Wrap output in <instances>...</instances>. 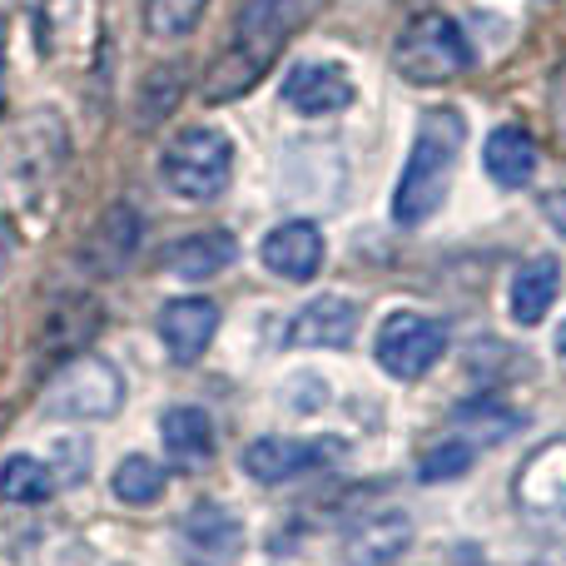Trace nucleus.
<instances>
[{"mask_svg": "<svg viewBox=\"0 0 566 566\" xmlns=\"http://www.w3.org/2000/svg\"><path fill=\"white\" fill-rule=\"evenodd\" d=\"M323 6L328 0H244L234 20V35H229V45L219 50V60L205 75L209 105H229V99L249 95L274 70L283 45L323 15Z\"/></svg>", "mask_w": 566, "mask_h": 566, "instance_id": "obj_1", "label": "nucleus"}, {"mask_svg": "<svg viewBox=\"0 0 566 566\" xmlns=\"http://www.w3.org/2000/svg\"><path fill=\"white\" fill-rule=\"evenodd\" d=\"M462 139H468V119H462L458 109L442 105L418 119V139H412L402 179H398V189H392V219H398L402 229L428 224L442 209V199H448V189H452V175H458Z\"/></svg>", "mask_w": 566, "mask_h": 566, "instance_id": "obj_2", "label": "nucleus"}, {"mask_svg": "<svg viewBox=\"0 0 566 566\" xmlns=\"http://www.w3.org/2000/svg\"><path fill=\"white\" fill-rule=\"evenodd\" d=\"M472 45L462 35L458 20H448L442 10H422L392 40V70L408 85H452L458 75H468Z\"/></svg>", "mask_w": 566, "mask_h": 566, "instance_id": "obj_3", "label": "nucleus"}, {"mask_svg": "<svg viewBox=\"0 0 566 566\" xmlns=\"http://www.w3.org/2000/svg\"><path fill=\"white\" fill-rule=\"evenodd\" d=\"M159 175L189 205H209L229 189V175H234V145L219 129H185L165 145L159 155Z\"/></svg>", "mask_w": 566, "mask_h": 566, "instance_id": "obj_4", "label": "nucleus"}, {"mask_svg": "<svg viewBox=\"0 0 566 566\" xmlns=\"http://www.w3.org/2000/svg\"><path fill=\"white\" fill-rule=\"evenodd\" d=\"M119 402H125V378H119L115 363L95 358V353L65 363L45 388V412H55V418H75V422L115 418Z\"/></svg>", "mask_w": 566, "mask_h": 566, "instance_id": "obj_5", "label": "nucleus"}, {"mask_svg": "<svg viewBox=\"0 0 566 566\" xmlns=\"http://www.w3.org/2000/svg\"><path fill=\"white\" fill-rule=\"evenodd\" d=\"M448 353V328L428 313H388L378 328V343H373V358L388 378L398 382H418L428 368H438V358Z\"/></svg>", "mask_w": 566, "mask_h": 566, "instance_id": "obj_6", "label": "nucleus"}, {"mask_svg": "<svg viewBox=\"0 0 566 566\" xmlns=\"http://www.w3.org/2000/svg\"><path fill=\"white\" fill-rule=\"evenodd\" d=\"M65 119L50 115V109H30L25 119L10 135V185L25 199H40L50 185H55L60 165H65Z\"/></svg>", "mask_w": 566, "mask_h": 566, "instance_id": "obj_7", "label": "nucleus"}, {"mask_svg": "<svg viewBox=\"0 0 566 566\" xmlns=\"http://www.w3.org/2000/svg\"><path fill=\"white\" fill-rule=\"evenodd\" d=\"M244 552V522L224 502H199L179 522V557L185 566H234Z\"/></svg>", "mask_w": 566, "mask_h": 566, "instance_id": "obj_8", "label": "nucleus"}, {"mask_svg": "<svg viewBox=\"0 0 566 566\" xmlns=\"http://www.w3.org/2000/svg\"><path fill=\"white\" fill-rule=\"evenodd\" d=\"M139 244H145V219H139L135 205H109L105 214L95 219V229L80 244V264L95 279H119L129 264H135Z\"/></svg>", "mask_w": 566, "mask_h": 566, "instance_id": "obj_9", "label": "nucleus"}, {"mask_svg": "<svg viewBox=\"0 0 566 566\" xmlns=\"http://www.w3.org/2000/svg\"><path fill=\"white\" fill-rule=\"evenodd\" d=\"M353 99H358V85H353V75L338 60H298V65L283 75V105H289L293 115H308V119L338 115Z\"/></svg>", "mask_w": 566, "mask_h": 566, "instance_id": "obj_10", "label": "nucleus"}, {"mask_svg": "<svg viewBox=\"0 0 566 566\" xmlns=\"http://www.w3.org/2000/svg\"><path fill=\"white\" fill-rule=\"evenodd\" d=\"M328 452H338V442L328 438H259L244 448V472L264 488H279V482H293L303 472H313L318 462H328Z\"/></svg>", "mask_w": 566, "mask_h": 566, "instance_id": "obj_11", "label": "nucleus"}, {"mask_svg": "<svg viewBox=\"0 0 566 566\" xmlns=\"http://www.w3.org/2000/svg\"><path fill=\"white\" fill-rule=\"evenodd\" d=\"M363 323V308L343 293H323V298L303 303L289 323V343L293 348H348L353 333Z\"/></svg>", "mask_w": 566, "mask_h": 566, "instance_id": "obj_12", "label": "nucleus"}, {"mask_svg": "<svg viewBox=\"0 0 566 566\" xmlns=\"http://www.w3.org/2000/svg\"><path fill=\"white\" fill-rule=\"evenodd\" d=\"M219 333V303L214 298H175L159 308V338L175 363H199Z\"/></svg>", "mask_w": 566, "mask_h": 566, "instance_id": "obj_13", "label": "nucleus"}, {"mask_svg": "<svg viewBox=\"0 0 566 566\" xmlns=\"http://www.w3.org/2000/svg\"><path fill=\"white\" fill-rule=\"evenodd\" d=\"M259 259H264L269 274L289 279V283H308L323 269V234L308 219H289V224L269 229V239L259 244Z\"/></svg>", "mask_w": 566, "mask_h": 566, "instance_id": "obj_14", "label": "nucleus"}, {"mask_svg": "<svg viewBox=\"0 0 566 566\" xmlns=\"http://www.w3.org/2000/svg\"><path fill=\"white\" fill-rule=\"evenodd\" d=\"M412 547V517L408 512H373L343 537V562L348 566H392Z\"/></svg>", "mask_w": 566, "mask_h": 566, "instance_id": "obj_15", "label": "nucleus"}, {"mask_svg": "<svg viewBox=\"0 0 566 566\" xmlns=\"http://www.w3.org/2000/svg\"><path fill=\"white\" fill-rule=\"evenodd\" d=\"M512 492H517V502L527 512H537V517H557V512H566V438L532 452V458L522 462L517 488Z\"/></svg>", "mask_w": 566, "mask_h": 566, "instance_id": "obj_16", "label": "nucleus"}, {"mask_svg": "<svg viewBox=\"0 0 566 566\" xmlns=\"http://www.w3.org/2000/svg\"><path fill=\"white\" fill-rule=\"evenodd\" d=\"M537 139L522 125H497L482 145V165H488V179L497 189H527L537 179Z\"/></svg>", "mask_w": 566, "mask_h": 566, "instance_id": "obj_17", "label": "nucleus"}, {"mask_svg": "<svg viewBox=\"0 0 566 566\" xmlns=\"http://www.w3.org/2000/svg\"><path fill=\"white\" fill-rule=\"evenodd\" d=\"M234 259H239V244H234V234H224V229H205V234H189V239H179V244L165 249V269L175 279H189V283L224 274Z\"/></svg>", "mask_w": 566, "mask_h": 566, "instance_id": "obj_18", "label": "nucleus"}, {"mask_svg": "<svg viewBox=\"0 0 566 566\" xmlns=\"http://www.w3.org/2000/svg\"><path fill=\"white\" fill-rule=\"evenodd\" d=\"M557 293H562V264L552 254H542V259H527V264L512 274V289H507V308H512V318L517 323H542L552 313V303H557Z\"/></svg>", "mask_w": 566, "mask_h": 566, "instance_id": "obj_19", "label": "nucleus"}, {"mask_svg": "<svg viewBox=\"0 0 566 566\" xmlns=\"http://www.w3.org/2000/svg\"><path fill=\"white\" fill-rule=\"evenodd\" d=\"M159 438L179 468H205L214 458V422L205 408H169L159 418Z\"/></svg>", "mask_w": 566, "mask_h": 566, "instance_id": "obj_20", "label": "nucleus"}, {"mask_svg": "<svg viewBox=\"0 0 566 566\" xmlns=\"http://www.w3.org/2000/svg\"><path fill=\"white\" fill-rule=\"evenodd\" d=\"M452 428H458L462 442H472V448L482 452V448H497V442L517 438L522 412L507 408L502 398H472V402H462V408L452 412Z\"/></svg>", "mask_w": 566, "mask_h": 566, "instance_id": "obj_21", "label": "nucleus"}, {"mask_svg": "<svg viewBox=\"0 0 566 566\" xmlns=\"http://www.w3.org/2000/svg\"><path fill=\"white\" fill-rule=\"evenodd\" d=\"M55 488H60L55 472L40 458H30V452H10L0 462V497L15 502V507H40V502L55 497Z\"/></svg>", "mask_w": 566, "mask_h": 566, "instance_id": "obj_22", "label": "nucleus"}, {"mask_svg": "<svg viewBox=\"0 0 566 566\" xmlns=\"http://www.w3.org/2000/svg\"><path fill=\"white\" fill-rule=\"evenodd\" d=\"M165 468H159L155 458H145V452H129L125 462L115 468V478H109V488H115V497L125 502V507H155L159 497H165Z\"/></svg>", "mask_w": 566, "mask_h": 566, "instance_id": "obj_23", "label": "nucleus"}, {"mask_svg": "<svg viewBox=\"0 0 566 566\" xmlns=\"http://www.w3.org/2000/svg\"><path fill=\"white\" fill-rule=\"evenodd\" d=\"M95 328H99V303H90V298H80V293H70V298L55 308V318H50L45 343H40V348L55 353V358H65V353L80 348V338H90Z\"/></svg>", "mask_w": 566, "mask_h": 566, "instance_id": "obj_24", "label": "nucleus"}, {"mask_svg": "<svg viewBox=\"0 0 566 566\" xmlns=\"http://www.w3.org/2000/svg\"><path fill=\"white\" fill-rule=\"evenodd\" d=\"M179 95H185V70H179V65L149 70L145 85H139V125H145V129L159 125V119L179 105Z\"/></svg>", "mask_w": 566, "mask_h": 566, "instance_id": "obj_25", "label": "nucleus"}, {"mask_svg": "<svg viewBox=\"0 0 566 566\" xmlns=\"http://www.w3.org/2000/svg\"><path fill=\"white\" fill-rule=\"evenodd\" d=\"M209 0H145V30L155 40H179L199 25Z\"/></svg>", "mask_w": 566, "mask_h": 566, "instance_id": "obj_26", "label": "nucleus"}, {"mask_svg": "<svg viewBox=\"0 0 566 566\" xmlns=\"http://www.w3.org/2000/svg\"><path fill=\"white\" fill-rule=\"evenodd\" d=\"M472 462H478V448H472V442H462L458 432H452L448 442H438V448L422 458L418 478L422 482H448V478H458V472H468Z\"/></svg>", "mask_w": 566, "mask_h": 566, "instance_id": "obj_27", "label": "nucleus"}, {"mask_svg": "<svg viewBox=\"0 0 566 566\" xmlns=\"http://www.w3.org/2000/svg\"><path fill=\"white\" fill-rule=\"evenodd\" d=\"M85 442L80 438H60L55 442V458H60V468H55V482H80L85 478Z\"/></svg>", "mask_w": 566, "mask_h": 566, "instance_id": "obj_28", "label": "nucleus"}, {"mask_svg": "<svg viewBox=\"0 0 566 566\" xmlns=\"http://www.w3.org/2000/svg\"><path fill=\"white\" fill-rule=\"evenodd\" d=\"M542 214H547V224L557 229V234L566 239V189H557V195L542 199Z\"/></svg>", "mask_w": 566, "mask_h": 566, "instance_id": "obj_29", "label": "nucleus"}, {"mask_svg": "<svg viewBox=\"0 0 566 566\" xmlns=\"http://www.w3.org/2000/svg\"><path fill=\"white\" fill-rule=\"evenodd\" d=\"M10 259H15V229H10L6 219H0V279H6Z\"/></svg>", "mask_w": 566, "mask_h": 566, "instance_id": "obj_30", "label": "nucleus"}, {"mask_svg": "<svg viewBox=\"0 0 566 566\" xmlns=\"http://www.w3.org/2000/svg\"><path fill=\"white\" fill-rule=\"evenodd\" d=\"M402 6H422V0H402Z\"/></svg>", "mask_w": 566, "mask_h": 566, "instance_id": "obj_31", "label": "nucleus"}]
</instances>
